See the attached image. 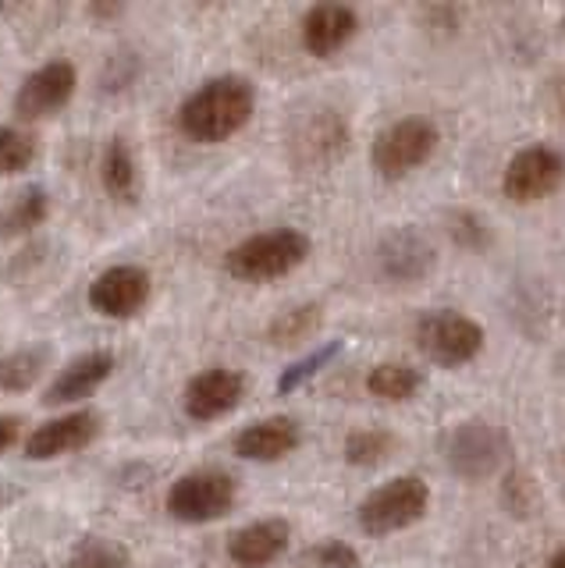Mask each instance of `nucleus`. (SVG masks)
Here are the masks:
<instances>
[{
	"mask_svg": "<svg viewBox=\"0 0 565 568\" xmlns=\"http://www.w3.org/2000/svg\"><path fill=\"white\" fill-rule=\"evenodd\" d=\"M253 111H256V85L242 75H218L179 103L174 124H179V132L189 142L214 146V142H228L235 132H242L250 124Z\"/></svg>",
	"mask_w": 565,
	"mask_h": 568,
	"instance_id": "1",
	"label": "nucleus"
},
{
	"mask_svg": "<svg viewBox=\"0 0 565 568\" xmlns=\"http://www.w3.org/2000/svg\"><path fill=\"white\" fill-rule=\"evenodd\" d=\"M310 256V235L299 227H271L232 245L224 256V271L245 284H268L292 274Z\"/></svg>",
	"mask_w": 565,
	"mask_h": 568,
	"instance_id": "2",
	"label": "nucleus"
},
{
	"mask_svg": "<svg viewBox=\"0 0 565 568\" xmlns=\"http://www.w3.org/2000/svg\"><path fill=\"white\" fill-rule=\"evenodd\" d=\"M441 455H445V466L463 476V479H487L498 469H505V462L512 458V437L502 426L484 423V419H470L458 423L441 440Z\"/></svg>",
	"mask_w": 565,
	"mask_h": 568,
	"instance_id": "3",
	"label": "nucleus"
},
{
	"mask_svg": "<svg viewBox=\"0 0 565 568\" xmlns=\"http://www.w3.org/2000/svg\"><path fill=\"white\" fill-rule=\"evenodd\" d=\"M431 508V487L420 476H398L387 479L384 487L363 497L356 511V523L366 537H392L398 529L416 526Z\"/></svg>",
	"mask_w": 565,
	"mask_h": 568,
	"instance_id": "4",
	"label": "nucleus"
},
{
	"mask_svg": "<svg viewBox=\"0 0 565 568\" xmlns=\"http://www.w3.org/2000/svg\"><path fill=\"white\" fill-rule=\"evenodd\" d=\"M441 142V132L431 118H398L395 124L374 139V150H370V160H374V171L384 178V182H398V178L413 174L416 168H423L434 156Z\"/></svg>",
	"mask_w": 565,
	"mask_h": 568,
	"instance_id": "5",
	"label": "nucleus"
},
{
	"mask_svg": "<svg viewBox=\"0 0 565 568\" xmlns=\"http://www.w3.org/2000/svg\"><path fill=\"white\" fill-rule=\"evenodd\" d=\"M416 348L445 369L466 366L484 352V327L455 310L423 313L416 320Z\"/></svg>",
	"mask_w": 565,
	"mask_h": 568,
	"instance_id": "6",
	"label": "nucleus"
},
{
	"mask_svg": "<svg viewBox=\"0 0 565 568\" xmlns=\"http://www.w3.org/2000/svg\"><path fill=\"white\" fill-rule=\"evenodd\" d=\"M235 479L228 473L218 469H196V473H185L171 484L168 490V515L179 523L189 526H203V523H218L224 519L228 511L235 508Z\"/></svg>",
	"mask_w": 565,
	"mask_h": 568,
	"instance_id": "7",
	"label": "nucleus"
},
{
	"mask_svg": "<svg viewBox=\"0 0 565 568\" xmlns=\"http://www.w3.org/2000/svg\"><path fill=\"white\" fill-rule=\"evenodd\" d=\"M349 121L331 106H321L295 121L289 135V156L299 171H327L349 153Z\"/></svg>",
	"mask_w": 565,
	"mask_h": 568,
	"instance_id": "8",
	"label": "nucleus"
},
{
	"mask_svg": "<svg viewBox=\"0 0 565 568\" xmlns=\"http://www.w3.org/2000/svg\"><path fill=\"white\" fill-rule=\"evenodd\" d=\"M374 266L387 284H420L434 274L437 248L420 227H395L377 242Z\"/></svg>",
	"mask_w": 565,
	"mask_h": 568,
	"instance_id": "9",
	"label": "nucleus"
},
{
	"mask_svg": "<svg viewBox=\"0 0 565 568\" xmlns=\"http://www.w3.org/2000/svg\"><path fill=\"white\" fill-rule=\"evenodd\" d=\"M565 185V156L552 146H526L508 160L502 192L512 203H537Z\"/></svg>",
	"mask_w": 565,
	"mask_h": 568,
	"instance_id": "10",
	"label": "nucleus"
},
{
	"mask_svg": "<svg viewBox=\"0 0 565 568\" xmlns=\"http://www.w3.org/2000/svg\"><path fill=\"white\" fill-rule=\"evenodd\" d=\"M79 71L72 61H47L37 71H29L26 82L14 93V114L22 121H43L64 111L68 100L75 97Z\"/></svg>",
	"mask_w": 565,
	"mask_h": 568,
	"instance_id": "11",
	"label": "nucleus"
},
{
	"mask_svg": "<svg viewBox=\"0 0 565 568\" xmlns=\"http://www.w3.org/2000/svg\"><path fill=\"white\" fill-rule=\"evenodd\" d=\"M150 292L153 281L143 266L118 263L90 284V306L108 320H132L150 302Z\"/></svg>",
	"mask_w": 565,
	"mask_h": 568,
	"instance_id": "12",
	"label": "nucleus"
},
{
	"mask_svg": "<svg viewBox=\"0 0 565 568\" xmlns=\"http://www.w3.org/2000/svg\"><path fill=\"white\" fill-rule=\"evenodd\" d=\"M245 387H250L245 373L228 369V366H210L185 384V398H182L185 416L196 423H210V419L235 413L245 398Z\"/></svg>",
	"mask_w": 565,
	"mask_h": 568,
	"instance_id": "13",
	"label": "nucleus"
},
{
	"mask_svg": "<svg viewBox=\"0 0 565 568\" xmlns=\"http://www.w3.org/2000/svg\"><path fill=\"white\" fill-rule=\"evenodd\" d=\"M100 426H103L100 416L90 413V408H79V413L50 419L26 437V458L47 462V458H61V455L90 448V444L100 437Z\"/></svg>",
	"mask_w": 565,
	"mask_h": 568,
	"instance_id": "14",
	"label": "nucleus"
},
{
	"mask_svg": "<svg viewBox=\"0 0 565 568\" xmlns=\"http://www.w3.org/2000/svg\"><path fill=\"white\" fill-rule=\"evenodd\" d=\"M292 544V526L285 519H256L228 537V558L239 568H271L285 558Z\"/></svg>",
	"mask_w": 565,
	"mask_h": 568,
	"instance_id": "15",
	"label": "nucleus"
},
{
	"mask_svg": "<svg viewBox=\"0 0 565 568\" xmlns=\"http://www.w3.org/2000/svg\"><path fill=\"white\" fill-rule=\"evenodd\" d=\"M360 32V14L352 4H339V0H327V4H313L303 14V47L313 58H331L339 53L345 43H352V36Z\"/></svg>",
	"mask_w": 565,
	"mask_h": 568,
	"instance_id": "16",
	"label": "nucleus"
},
{
	"mask_svg": "<svg viewBox=\"0 0 565 568\" xmlns=\"http://www.w3.org/2000/svg\"><path fill=\"white\" fill-rule=\"evenodd\" d=\"M114 366H118L114 352H85V355H79V359L68 363L54 377V384L47 387L43 405L58 408V405H75L82 398H90L93 390L111 377Z\"/></svg>",
	"mask_w": 565,
	"mask_h": 568,
	"instance_id": "17",
	"label": "nucleus"
},
{
	"mask_svg": "<svg viewBox=\"0 0 565 568\" xmlns=\"http://www.w3.org/2000/svg\"><path fill=\"white\" fill-rule=\"evenodd\" d=\"M299 440H303V430L292 416H271L239 430L232 448L245 462H281L299 448Z\"/></svg>",
	"mask_w": 565,
	"mask_h": 568,
	"instance_id": "18",
	"label": "nucleus"
},
{
	"mask_svg": "<svg viewBox=\"0 0 565 568\" xmlns=\"http://www.w3.org/2000/svg\"><path fill=\"white\" fill-rule=\"evenodd\" d=\"M100 182L114 203L135 206L139 200H143V171H139V160L121 135H114L100 156Z\"/></svg>",
	"mask_w": 565,
	"mask_h": 568,
	"instance_id": "19",
	"label": "nucleus"
},
{
	"mask_svg": "<svg viewBox=\"0 0 565 568\" xmlns=\"http://www.w3.org/2000/svg\"><path fill=\"white\" fill-rule=\"evenodd\" d=\"M50 359H54V348L50 345H22V348L8 352L4 359H0V390L22 395V390L37 387Z\"/></svg>",
	"mask_w": 565,
	"mask_h": 568,
	"instance_id": "20",
	"label": "nucleus"
},
{
	"mask_svg": "<svg viewBox=\"0 0 565 568\" xmlns=\"http://www.w3.org/2000/svg\"><path fill=\"white\" fill-rule=\"evenodd\" d=\"M50 217V195L40 185H29L26 192H19L14 200L0 210V239H19L37 231L40 224H47Z\"/></svg>",
	"mask_w": 565,
	"mask_h": 568,
	"instance_id": "21",
	"label": "nucleus"
},
{
	"mask_svg": "<svg viewBox=\"0 0 565 568\" xmlns=\"http://www.w3.org/2000/svg\"><path fill=\"white\" fill-rule=\"evenodd\" d=\"M324 327V306L321 302H303V306H292L285 313H278L268 324V342L278 348H295L310 342V337Z\"/></svg>",
	"mask_w": 565,
	"mask_h": 568,
	"instance_id": "22",
	"label": "nucleus"
},
{
	"mask_svg": "<svg viewBox=\"0 0 565 568\" xmlns=\"http://www.w3.org/2000/svg\"><path fill=\"white\" fill-rule=\"evenodd\" d=\"M395 452H398V437L392 430H381V426H363V430H352L345 437V462L360 469L384 466Z\"/></svg>",
	"mask_w": 565,
	"mask_h": 568,
	"instance_id": "23",
	"label": "nucleus"
},
{
	"mask_svg": "<svg viewBox=\"0 0 565 568\" xmlns=\"http://www.w3.org/2000/svg\"><path fill=\"white\" fill-rule=\"evenodd\" d=\"M420 387H423V373L405 363H381L366 377V390L381 402H410Z\"/></svg>",
	"mask_w": 565,
	"mask_h": 568,
	"instance_id": "24",
	"label": "nucleus"
},
{
	"mask_svg": "<svg viewBox=\"0 0 565 568\" xmlns=\"http://www.w3.org/2000/svg\"><path fill=\"white\" fill-rule=\"evenodd\" d=\"M37 153H40L37 135L11 129V124H0V178L29 171L37 164Z\"/></svg>",
	"mask_w": 565,
	"mask_h": 568,
	"instance_id": "25",
	"label": "nucleus"
},
{
	"mask_svg": "<svg viewBox=\"0 0 565 568\" xmlns=\"http://www.w3.org/2000/svg\"><path fill=\"white\" fill-rule=\"evenodd\" d=\"M445 227H448V239L458 248H466V253H487L494 242L491 224L473 210H452L445 217Z\"/></svg>",
	"mask_w": 565,
	"mask_h": 568,
	"instance_id": "26",
	"label": "nucleus"
},
{
	"mask_svg": "<svg viewBox=\"0 0 565 568\" xmlns=\"http://www.w3.org/2000/svg\"><path fill=\"white\" fill-rule=\"evenodd\" d=\"M342 342L334 337V342H327V345H321V348H313L306 359H299V363H292V366H285V373H281V381H278V395H292V390H299L303 384H310L316 373H321L324 366H331L334 359L342 355Z\"/></svg>",
	"mask_w": 565,
	"mask_h": 568,
	"instance_id": "27",
	"label": "nucleus"
},
{
	"mask_svg": "<svg viewBox=\"0 0 565 568\" xmlns=\"http://www.w3.org/2000/svg\"><path fill=\"white\" fill-rule=\"evenodd\" d=\"M502 505H505L508 515H516V519H529V515L537 511L541 494H537V484H534V479H529V473L512 469V473L502 479Z\"/></svg>",
	"mask_w": 565,
	"mask_h": 568,
	"instance_id": "28",
	"label": "nucleus"
},
{
	"mask_svg": "<svg viewBox=\"0 0 565 568\" xmlns=\"http://www.w3.org/2000/svg\"><path fill=\"white\" fill-rule=\"evenodd\" d=\"M72 568H129V550L114 540L90 537L75 547Z\"/></svg>",
	"mask_w": 565,
	"mask_h": 568,
	"instance_id": "29",
	"label": "nucleus"
},
{
	"mask_svg": "<svg viewBox=\"0 0 565 568\" xmlns=\"http://www.w3.org/2000/svg\"><path fill=\"white\" fill-rule=\"evenodd\" d=\"M306 561L316 565V568H360L356 547L345 544V540H324V544L310 547Z\"/></svg>",
	"mask_w": 565,
	"mask_h": 568,
	"instance_id": "30",
	"label": "nucleus"
},
{
	"mask_svg": "<svg viewBox=\"0 0 565 568\" xmlns=\"http://www.w3.org/2000/svg\"><path fill=\"white\" fill-rule=\"evenodd\" d=\"M458 14H463V8H455V4H431V8H423V22H427V29L455 32Z\"/></svg>",
	"mask_w": 565,
	"mask_h": 568,
	"instance_id": "31",
	"label": "nucleus"
},
{
	"mask_svg": "<svg viewBox=\"0 0 565 568\" xmlns=\"http://www.w3.org/2000/svg\"><path fill=\"white\" fill-rule=\"evenodd\" d=\"M22 416H0V452H8L22 437Z\"/></svg>",
	"mask_w": 565,
	"mask_h": 568,
	"instance_id": "32",
	"label": "nucleus"
},
{
	"mask_svg": "<svg viewBox=\"0 0 565 568\" xmlns=\"http://www.w3.org/2000/svg\"><path fill=\"white\" fill-rule=\"evenodd\" d=\"M85 11H90V18H97V22H111V18L125 14V4H90Z\"/></svg>",
	"mask_w": 565,
	"mask_h": 568,
	"instance_id": "33",
	"label": "nucleus"
},
{
	"mask_svg": "<svg viewBox=\"0 0 565 568\" xmlns=\"http://www.w3.org/2000/svg\"><path fill=\"white\" fill-rule=\"evenodd\" d=\"M544 568H565V547L558 550V555H552V561H547Z\"/></svg>",
	"mask_w": 565,
	"mask_h": 568,
	"instance_id": "34",
	"label": "nucleus"
},
{
	"mask_svg": "<svg viewBox=\"0 0 565 568\" xmlns=\"http://www.w3.org/2000/svg\"><path fill=\"white\" fill-rule=\"evenodd\" d=\"M8 497H14V490H11V487H4V484H0V505H4Z\"/></svg>",
	"mask_w": 565,
	"mask_h": 568,
	"instance_id": "35",
	"label": "nucleus"
},
{
	"mask_svg": "<svg viewBox=\"0 0 565 568\" xmlns=\"http://www.w3.org/2000/svg\"><path fill=\"white\" fill-rule=\"evenodd\" d=\"M562 111H565V97H562Z\"/></svg>",
	"mask_w": 565,
	"mask_h": 568,
	"instance_id": "36",
	"label": "nucleus"
}]
</instances>
